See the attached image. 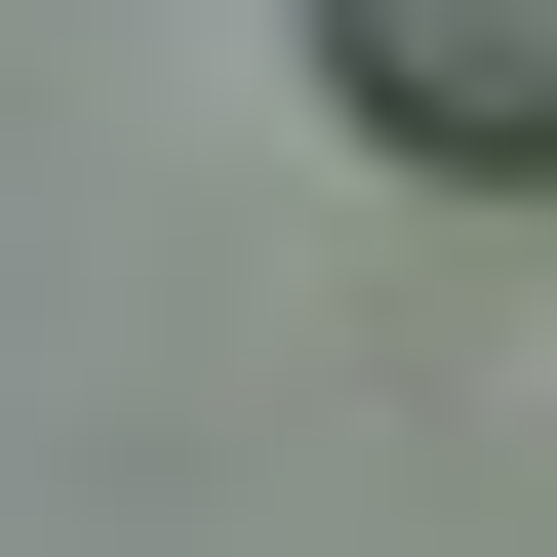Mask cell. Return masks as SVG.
<instances>
[{
  "instance_id": "6da1fadb",
  "label": "cell",
  "mask_w": 557,
  "mask_h": 557,
  "mask_svg": "<svg viewBox=\"0 0 557 557\" xmlns=\"http://www.w3.org/2000/svg\"><path fill=\"white\" fill-rule=\"evenodd\" d=\"M319 81H359V160H438V199H557V0H319Z\"/></svg>"
}]
</instances>
